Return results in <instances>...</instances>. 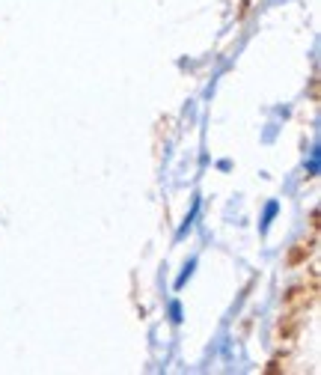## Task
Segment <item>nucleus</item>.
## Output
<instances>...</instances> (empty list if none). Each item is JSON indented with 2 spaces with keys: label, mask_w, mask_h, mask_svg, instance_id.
Returning a JSON list of instances; mask_svg holds the SVG:
<instances>
[{
  "label": "nucleus",
  "mask_w": 321,
  "mask_h": 375,
  "mask_svg": "<svg viewBox=\"0 0 321 375\" xmlns=\"http://www.w3.org/2000/svg\"><path fill=\"white\" fill-rule=\"evenodd\" d=\"M315 247H318V235L312 232L310 238H300V242H295L289 247V253H285V265L289 268H300V265H307L312 257H315Z\"/></svg>",
  "instance_id": "f257e3e1"
},
{
  "label": "nucleus",
  "mask_w": 321,
  "mask_h": 375,
  "mask_svg": "<svg viewBox=\"0 0 321 375\" xmlns=\"http://www.w3.org/2000/svg\"><path fill=\"white\" fill-rule=\"evenodd\" d=\"M303 316H307V313H300V310H285V313H283L280 325H277V337L283 339V343H292V339L300 334Z\"/></svg>",
  "instance_id": "f03ea898"
},
{
  "label": "nucleus",
  "mask_w": 321,
  "mask_h": 375,
  "mask_svg": "<svg viewBox=\"0 0 321 375\" xmlns=\"http://www.w3.org/2000/svg\"><path fill=\"white\" fill-rule=\"evenodd\" d=\"M310 227H312V232H318V209H312V215H310Z\"/></svg>",
  "instance_id": "20e7f679"
},
{
  "label": "nucleus",
  "mask_w": 321,
  "mask_h": 375,
  "mask_svg": "<svg viewBox=\"0 0 321 375\" xmlns=\"http://www.w3.org/2000/svg\"><path fill=\"white\" fill-rule=\"evenodd\" d=\"M285 364H289V357H285V354H283V357H274V361L265 366V372H283V369H285Z\"/></svg>",
  "instance_id": "7ed1b4c3"
}]
</instances>
